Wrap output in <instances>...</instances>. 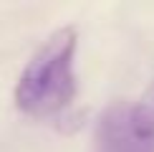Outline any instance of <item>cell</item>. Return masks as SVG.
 <instances>
[{"label":"cell","instance_id":"cell-1","mask_svg":"<svg viewBox=\"0 0 154 152\" xmlns=\"http://www.w3.org/2000/svg\"><path fill=\"white\" fill-rule=\"evenodd\" d=\"M79 33L73 25L53 30L30 56L18 76L13 101L28 117H53L63 112L76 97L73 56Z\"/></svg>","mask_w":154,"mask_h":152},{"label":"cell","instance_id":"cell-2","mask_svg":"<svg viewBox=\"0 0 154 152\" xmlns=\"http://www.w3.org/2000/svg\"><path fill=\"white\" fill-rule=\"evenodd\" d=\"M99 152H154V112L144 101H116L96 124Z\"/></svg>","mask_w":154,"mask_h":152},{"label":"cell","instance_id":"cell-3","mask_svg":"<svg viewBox=\"0 0 154 152\" xmlns=\"http://www.w3.org/2000/svg\"><path fill=\"white\" fill-rule=\"evenodd\" d=\"M144 104L149 106V109L154 112V84L149 86V91H146V97H144Z\"/></svg>","mask_w":154,"mask_h":152}]
</instances>
